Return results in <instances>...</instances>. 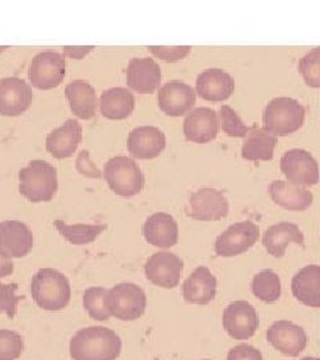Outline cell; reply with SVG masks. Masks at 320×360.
Listing matches in <instances>:
<instances>
[{"instance_id": "cell-1", "label": "cell", "mask_w": 320, "mask_h": 360, "mask_svg": "<svg viewBox=\"0 0 320 360\" xmlns=\"http://www.w3.org/2000/svg\"><path fill=\"white\" fill-rule=\"evenodd\" d=\"M122 352V339L115 331L91 326L79 330L70 342V354L74 360H116Z\"/></svg>"}, {"instance_id": "cell-2", "label": "cell", "mask_w": 320, "mask_h": 360, "mask_svg": "<svg viewBox=\"0 0 320 360\" xmlns=\"http://www.w3.org/2000/svg\"><path fill=\"white\" fill-rule=\"evenodd\" d=\"M31 294L40 309L60 311L71 300V285L60 271L41 269L32 276Z\"/></svg>"}, {"instance_id": "cell-3", "label": "cell", "mask_w": 320, "mask_h": 360, "mask_svg": "<svg viewBox=\"0 0 320 360\" xmlns=\"http://www.w3.org/2000/svg\"><path fill=\"white\" fill-rule=\"evenodd\" d=\"M58 191V171L46 160H31L19 171V193L32 203L50 202Z\"/></svg>"}, {"instance_id": "cell-4", "label": "cell", "mask_w": 320, "mask_h": 360, "mask_svg": "<svg viewBox=\"0 0 320 360\" xmlns=\"http://www.w3.org/2000/svg\"><path fill=\"white\" fill-rule=\"evenodd\" d=\"M306 117V110L293 98L279 96L269 102L263 112L264 129L272 134L284 136L302 129Z\"/></svg>"}, {"instance_id": "cell-5", "label": "cell", "mask_w": 320, "mask_h": 360, "mask_svg": "<svg viewBox=\"0 0 320 360\" xmlns=\"http://www.w3.org/2000/svg\"><path fill=\"white\" fill-rule=\"evenodd\" d=\"M104 179L119 196H135L144 187V175L132 158L114 156L104 165Z\"/></svg>"}, {"instance_id": "cell-6", "label": "cell", "mask_w": 320, "mask_h": 360, "mask_svg": "<svg viewBox=\"0 0 320 360\" xmlns=\"http://www.w3.org/2000/svg\"><path fill=\"white\" fill-rule=\"evenodd\" d=\"M107 307L116 319L132 322L146 312L147 296L138 284H116L108 291Z\"/></svg>"}, {"instance_id": "cell-7", "label": "cell", "mask_w": 320, "mask_h": 360, "mask_svg": "<svg viewBox=\"0 0 320 360\" xmlns=\"http://www.w3.org/2000/svg\"><path fill=\"white\" fill-rule=\"evenodd\" d=\"M65 77V59L59 52L43 51L38 53L30 65L28 77L38 90L56 89Z\"/></svg>"}, {"instance_id": "cell-8", "label": "cell", "mask_w": 320, "mask_h": 360, "mask_svg": "<svg viewBox=\"0 0 320 360\" xmlns=\"http://www.w3.org/2000/svg\"><path fill=\"white\" fill-rule=\"evenodd\" d=\"M259 226L245 220L231 224L222 232L215 242V252L218 257H232L242 255L259 240Z\"/></svg>"}, {"instance_id": "cell-9", "label": "cell", "mask_w": 320, "mask_h": 360, "mask_svg": "<svg viewBox=\"0 0 320 360\" xmlns=\"http://www.w3.org/2000/svg\"><path fill=\"white\" fill-rule=\"evenodd\" d=\"M229 200L223 193L215 188H200L191 193L186 205L188 218L203 221L220 220L229 215Z\"/></svg>"}, {"instance_id": "cell-10", "label": "cell", "mask_w": 320, "mask_h": 360, "mask_svg": "<svg viewBox=\"0 0 320 360\" xmlns=\"http://www.w3.org/2000/svg\"><path fill=\"white\" fill-rule=\"evenodd\" d=\"M223 328L232 339H251L259 328V316L255 307L245 300L231 303L223 312Z\"/></svg>"}, {"instance_id": "cell-11", "label": "cell", "mask_w": 320, "mask_h": 360, "mask_svg": "<svg viewBox=\"0 0 320 360\" xmlns=\"http://www.w3.org/2000/svg\"><path fill=\"white\" fill-rule=\"evenodd\" d=\"M281 168L290 183L296 186H314L319 181L318 162L306 150L287 151L281 159Z\"/></svg>"}, {"instance_id": "cell-12", "label": "cell", "mask_w": 320, "mask_h": 360, "mask_svg": "<svg viewBox=\"0 0 320 360\" xmlns=\"http://www.w3.org/2000/svg\"><path fill=\"white\" fill-rule=\"evenodd\" d=\"M183 260L171 252H156L148 257L144 272L151 283L163 288H175L180 282Z\"/></svg>"}, {"instance_id": "cell-13", "label": "cell", "mask_w": 320, "mask_h": 360, "mask_svg": "<svg viewBox=\"0 0 320 360\" xmlns=\"http://www.w3.org/2000/svg\"><path fill=\"white\" fill-rule=\"evenodd\" d=\"M267 340L276 351L283 355L296 358L307 346L306 331L293 322L278 321L267 330Z\"/></svg>"}, {"instance_id": "cell-14", "label": "cell", "mask_w": 320, "mask_h": 360, "mask_svg": "<svg viewBox=\"0 0 320 360\" xmlns=\"http://www.w3.org/2000/svg\"><path fill=\"white\" fill-rule=\"evenodd\" d=\"M34 247V235L30 227L19 220L0 223V255L25 257Z\"/></svg>"}, {"instance_id": "cell-15", "label": "cell", "mask_w": 320, "mask_h": 360, "mask_svg": "<svg viewBox=\"0 0 320 360\" xmlns=\"http://www.w3.org/2000/svg\"><path fill=\"white\" fill-rule=\"evenodd\" d=\"M32 90L20 77L0 80V115L19 116L32 103Z\"/></svg>"}, {"instance_id": "cell-16", "label": "cell", "mask_w": 320, "mask_h": 360, "mask_svg": "<svg viewBox=\"0 0 320 360\" xmlns=\"http://www.w3.org/2000/svg\"><path fill=\"white\" fill-rule=\"evenodd\" d=\"M218 132V114L208 107L193 108L183 122V134L188 142L199 144L212 142L217 139Z\"/></svg>"}, {"instance_id": "cell-17", "label": "cell", "mask_w": 320, "mask_h": 360, "mask_svg": "<svg viewBox=\"0 0 320 360\" xmlns=\"http://www.w3.org/2000/svg\"><path fill=\"white\" fill-rule=\"evenodd\" d=\"M196 102V92L191 86L180 80L166 83L158 94L159 108L168 116L184 115L191 111Z\"/></svg>"}, {"instance_id": "cell-18", "label": "cell", "mask_w": 320, "mask_h": 360, "mask_svg": "<svg viewBox=\"0 0 320 360\" xmlns=\"http://www.w3.org/2000/svg\"><path fill=\"white\" fill-rule=\"evenodd\" d=\"M166 148V135L154 126H141L128 135L127 150L138 159H154Z\"/></svg>"}, {"instance_id": "cell-19", "label": "cell", "mask_w": 320, "mask_h": 360, "mask_svg": "<svg viewBox=\"0 0 320 360\" xmlns=\"http://www.w3.org/2000/svg\"><path fill=\"white\" fill-rule=\"evenodd\" d=\"M218 281L208 267L200 266L192 272L181 285V294L190 304H208L217 296Z\"/></svg>"}, {"instance_id": "cell-20", "label": "cell", "mask_w": 320, "mask_h": 360, "mask_svg": "<svg viewBox=\"0 0 320 360\" xmlns=\"http://www.w3.org/2000/svg\"><path fill=\"white\" fill-rule=\"evenodd\" d=\"M235 90V82L229 72L220 68L205 70L196 79V91L208 102L227 101Z\"/></svg>"}, {"instance_id": "cell-21", "label": "cell", "mask_w": 320, "mask_h": 360, "mask_svg": "<svg viewBox=\"0 0 320 360\" xmlns=\"http://www.w3.org/2000/svg\"><path fill=\"white\" fill-rule=\"evenodd\" d=\"M143 235L150 245L159 248H169L178 243V221L166 212H155L143 226Z\"/></svg>"}, {"instance_id": "cell-22", "label": "cell", "mask_w": 320, "mask_h": 360, "mask_svg": "<svg viewBox=\"0 0 320 360\" xmlns=\"http://www.w3.org/2000/svg\"><path fill=\"white\" fill-rule=\"evenodd\" d=\"M162 82L160 67L150 58H134L127 67V84L139 94H153Z\"/></svg>"}, {"instance_id": "cell-23", "label": "cell", "mask_w": 320, "mask_h": 360, "mask_svg": "<svg viewBox=\"0 0 320 360\" xmlns=\"http://www.w3.org/2000/svg\"><path fill=\"white\" fill-rule=\"evenodd\" d=\"M83 129L75 119L65 120L60 127L51 131L46 139V148L56 159H65L75 154L82 142Z\"/></svg>"}, {"instance_id": "cell-24", "label": "cell", "mask_w": 320, "mask_h": 360, "mask_svg": "<svg viewBox=\"0 0 320 360\" xmlns=\"http://www.w3.org/2000/svg\"><path fill=\"white\" fill-rule=\"evenodd\" d=\"M262 243L271 257H284L286 248L290 243L305 247V235L295 223L281 221L267 229V231L263 235Z\"/></svg>"}, {"instance_id": "cell-25", "label": "cell", "mask_w": 320, "mask_h": 360, "mask_svg": "<svg viewBox=\"0 0 320 360\" xmlns=\"http://www.w3.org/2000/svg\"><path fill=\"white\" fill-rule=\"evenodd\" d=\"M269 193L275 205L288 211H305L314 202L311 191L284 180L272 181L269 184Z\"/></svg>"}, {"instance_id": "cell-26", "label": "cell", "mask_w": 320, "mask_h": 360, "mask_svg": "<svg viewBox=\"0 0 320 360\" xmlns=\"http://www.w3.org/2000/svg\"><path fill=\"white\" fill-rule=\"evenodd\" d=\"M291 291L296 300L308 307H320V267L309 264L296 272L291 281Z\"/></svg>"}, {"instance_id": "cell-27", "label": "cell", "mask_w": 320, "mask_h": 360, "mask_svg": "<svg viewBox=\"0 0 320 360\" xmlns=\"http://www.w3.org/2000/svg\"><path fill=\"white\" fill-rule=\"evenodd\" d=\"M65 98L70 103L72 114L79 117L89 120L96 112V92L89 82L86 80H74L65 87Z\"/></svg>"}, {"instance_id": "cell-28", "label": "cell", "mask_w": 320, "mask_h": 360, "mask_svg": "<svg viewBox=\"0 0 320 360\" xmlns=\"http://www.w3.org/2000/svg\"><path fill=\"white\" fill-rule=\"evenodd\" d=\"M278 139L275 135L257 126L248 127L245 141L242 147V156L251 162H267L272 160L275 146Z\"/></svg>"}, {"instance_id": "cell-29", "label": "cell", "mask_w": 320, "mask_h": 360, "mask_svg": "<svg viewBox=\"0 0 320 360\" xmlns=\"http://www.w3.org/2000/svg\"><path fill=\"white\" fill-rule=\"evenodd\" d=\"M135 98L123 87L105 90L101 96V112L111 120H123L134 112Z\"/></svg>"}, {"instance_id": "cell-30", "label": "cell", "mask_w": 320, "mask_h": 360, "mask_svg": "<svg viewBox=\"0 0 320 360\" xmlns=\"http://www.w3.org/2000/svg\"><path fill=\"white\" fill-rule=\"evenodd\" d=\"M252 294L264 303H275L282 295V282L279 275L272 270L257 272L251 282Z\"/></svg>"}, {"instance_id": "cell-31", "label": "cell", "mask_w": 320, "mask_h": 360, "mask_svg": "<svg viewBox=\"0 0 320 360\" xmlns=\"http://www.w3.org/2000/svg\"><path fill=\"white\" fill-rule=\"evenodd\" d=\"M53 224L64 239L77 245L92 243L107 229L105 224H67L63 220H55Z\"/></svg>"}, {"instance_id": "cell-32", "label": "cell", "mask_w": 320, "mask_h": 360, "mask_svg": "<svg viewBox=\"0 0 320 360\" xmlns=\"http://www.w3.org/2000/svg\"><path fill=\"white\" fill-rule=\"evenodd\" d=\"M107 295L108 291L103 287H90L84 291L83 306L91 319L98 322H105L110 319L111 312L107 307Z\"/></svg>"}, {"instance_id": "cell-33", "label": "cell", "mask_w": 320, "mask_h": 360, "mask_svg": "<svg viewBox=\"0 0 320 360\" xmlns=\"http://www.w3.org/2000/svg\"><path fill=\"white\" fill-rule=\"evenodd\" d=\"M299 72L303 75L305 82L309 87H320V49L315 47L312 51L306 53L297 65Z\"/></svg>"}, {"instance_id": "cell-34", "label": "cell", "mask_w": 320, "mask_h": 360, "mask_svg": "<svg viewBox=\"0 0 320 360\" xmlns=\"http://www.w3.org/2000/svg\"><path fill=\"white\" fill-rule=\"evenodd\" d=\"M25 349L20 335L10 330H0V360L19 359Z\"/></svg>"}, {"instance_id": "cell-35", "label": "cell", "mask_w": 320, "mask_h": 360, "mask_svg": "<svg viewBox=\"0 0 320 360\" xmlns=\"http://www.w3.org/2000/svg\"><path fill=\"white\" fill-rule=\"evenodd\" d=\"M220 123L224 134L232 138H245L248 127L242 122V119L231 108L230 105L223 104L220 108Z\"/></svg>"}, {"instance_id": "cell-36", "label": "cell", "mask_w": 320, "mask_h": 360, "mask_svg": "<svg viewBox=\"0 0 320 360\" xmlns=\"http://www.w3.org/2000/svg\"><path fill=\"white\" fill-rule=\"evenodd\" d=\"M18 284L0 283V314H6L10 319L16 315L18 303L25 300V296L16 295Z\"/></svg>"}, {"instance_id": "cell-37", "label": "cell", "mask_w": 320, "mask_h": 360, "mask_svg": "<svg viewBox=\"0 0 320 360\" xmlns=\"http://www.w3.org/2000/svg\"><path fill=\"white\" fill-rule=\"evenodd\" d=\"M148 51L166 62H177L183 58H186L190 51V46H148Z\"/></svg>"}, {"instance_id": "cell-38", "label": "cell", "mask_w": 320, "mask_h": 360, "mask_svg": "<svg viewBox=\"0 0 320 360\" xmlns=\"http://www.w3.org/2000/svg\"><path fill=\"white\" fill-rule=\"evenodd\" d=\"M227 360H263V355L254 346L238 345L229 351Z\"/></svg>"}, {"instance_id": "cell-39", "label": "cell", "mask_w": 320, "mask_h": 360, "mask_svg": "<svg viewBox=\"0 0 320 360\" xmlns=\"http://www.w3.org/2000/svg\"><path fill=\"white\" fill-rule=\"evenodd\" d=\"M77 168L80 174H83L86 176L101 178L99 169L92 163V160L90 159V153L86 150H83L77 156Z\"/></svg>"}, {"instance_id": "cell-40", "label": "cell", "mask_w": 320, "mask_h": 360, "mask_svg": "<svg viewBox=\"0 0 320 360\" xmlns=\"http://www.w3.org/2000/svg\"><path fill=\"white\" fill-rule=\"evenodd\" d=\"M95 47L94 46H64L63 51L68 58L83 59L87 53H90Z\"/></svg>"}, {"instance_id": "cell-41", "label": "cell", "mask_w": 320, "mask_h": 360, "mask_svg": "<svg viewBox=\"0 0 320 360\" xmlns=\"http://www.w3.org/2000/svg\"><path fill=\"white\" fill-rule=\"evenodd\" d=\"M13 272V263L11 259L0 255V278H6Z\"/></svg>"}, {"instance_id": "cell-42", "label": "cell", "mask_w": 320, "mask_h": 360, "mask_svg": "<svg viewBox=\"0 0 320 360\" xmlns=\"http://www.w3.org/2000/svg\"><path fill=\"white\" fill-rule=\"evenodd\" d=\"M300 360H319L318 358H314V356H306V358H303V359Z\"/></svg>"}, {"instance_id": "cell-43", "label": "cell", "mask_w": 320, "mask_h": 360, "mask_svg": "<svg viewBox=\"0 0 320 360\" xmlns=\"http://www.w3.org/2000/svg\"><path fill=\"white\" fill-rule=\"evenodd\" d=\"M7 49H8V46H1V47H0V53L3 51H6Z\"/></svg>"}, {"instance_id": "cell-44", "label": "cell", "mask_w": 320, "mask_h": 360, "mask_svg": "<svg viewBox=\"0 0 320 360\" xmlns=\"http://www.w3.org/2000/svg\"><path fill=\"white\" fill-rule=\"evenodd\" d=\"M202 360H211V359H202Z\"/></svg>"}, {"instance_id": "cell-45", "label": "cell", "mask_w": 320, "mask_h": 360, "mask_svg": "<svg viewBox=\"0 0 320 360\" xmlns=\"http://www.w3.org/2000/svg\"><path fill=\"white\" fill-rule=\"evenodd\" d=\"M156 360H158V359H156Z\"/></svg>"}]
</instances>
